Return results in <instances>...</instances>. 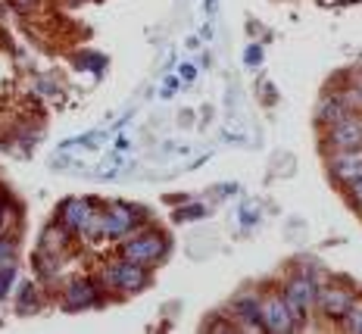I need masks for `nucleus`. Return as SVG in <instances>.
<instances>
[{
	"instance_id": "f257e3e1",
	"label": "nucleus",
	"mask_w": 362,
	"mask_h": 334,
	"mask_svg": "<svg viewBox=\"0 0 362 334\" xmlns=\"http://www.w3.org/2000/svg\"><path fill=\"white\" fill-rule=\"evenodd\" d=\"M328 278V275H325ZM325 278H315L309 269H293L284 275V282L278 284V294H281V300L288 303L291 316L297 318L300 331L306 328V322L315 316V291H319V282H325Z\"/></svg>"
},
{
	"instance_id": "f03ea898",
	"label": "nucleus",
	"mask_w": 362,
	"mask_h": 334,
	"mask_svg": "<svg viewBox=\"0 0 362 334\" xmlns=\"http://www.w3.org/2000/svg\"><path fill=\"white\" fill-rule=\"evenodd\" d=\"M172 253V238L169 231H163L160 225H144V229H138L134 234H128L125 241H119V256H125V260H134L141 265H147V269H153V265H160L165 256Z\"/></svg>"
},
{
	"instance_id": "7ed1b4c3",
	"label": "nucleus",
	"mask_w": 362,
	"mask_h": 334,
	"mask_svg": "<svg viewBox=\"0 0 362 334\" xmlns=\"http://www.w3.org/2000/svg\"><path fill=\"white\" fill-rule=\"evenodd\" d=\"M100 284L103 291H112L119 297H132V294H141L150 287V269L134 260H125V256H112L100 265Z\"/></svg>"
},
{
	"instance_id": "20e7f679",
	"label": "nucleus",
	"mask_w": 362,
	"mask_h": 334,
	"mask_svg": "<svg viewBox=\"0 0 362 334\" xmlns=\"http://www.w3.org/2000/svg\"><path fill=\"white\" fill-rule=\"evenodd\" d=\"M356 297L359 291L353 282H346V278H325V282H319V291H315V316L325 318V322H341Z\"/></svg>"
},
{
	"instance_id": "39448f33",
	"label": "nucleus",
	"mask_w": 362,
	"mask_h": 334,
	"mask_svg": "<svg viewBox=\"0 0 362 334\" xmlns=\"http://www.w3.org/2000/svg\"><path fill=\"white\" fill-rule=\"evenodd\" d=\"M100 212H103L107 241H112V244H119V241H125L128 234H134L138 229L150 225V212L144 207H138V203L116 200V203H107V207H100Z\"/></svg>"
},
{
	"instance_id": "423d86ee",
	"label": "nucleus",
	"mask_w": 362,
	"mask_h": 334,
	"mask_svg": "<svg viewBox=\"0 0 362 334\" xmlns=\"http://www.w3.org/2000/svg\"><path fill=\"white\" fill-rule=\"evenodd\" d=\"M57 294H59V309L63 313H85V309H94L103 303V284L97 275L69 278Z\"/></svg>"
},
{
	"instance_id": "0eeeda50",
	"label": "nucleus",
	"mask_w": 362,
	"mask_h": 334,
	"mask_svg": "<svg viewBox=\"0 0 362 334\" xmlns=\"http://www.w3.org/2000/svg\"><path fill=\"white\" fill-rule=\"evenodd\" d=\"M259 322H262V328H266V334H293V331H300L297 318L291 316L288 303L281 300V294H278V291L262 294Z\"/></svg>"
},
{
	"instance_id": "6e6552de",
	"label": "nucleus",
	"mask_w": 362,
	"mask_h": 334,
	"mask_svg": "<svg viewBox=\"0 0 362 334\" xmlns=\"http://www.w3.org/2000/svg\"><path fill=\"white\" fill-rule=\"evenodd\" d=\"M325 147L328 150H362V113H346L337 122H331L325 128Z\"/></svg>"
},
{
	"instance_id": "1a4fd4ad",
	"label": "nucleus",
	"mask_w": 362,
	"mask_h": 334,
	"mask_svg": "<svg viewBox=\"0 0 362 334\" xmlns=\"http://www.w3.org/2000/svg\"><path fill=\"white\" fill-rule=\"evenodd\" d=\"M259 303H262V294L259 291H244L238 294L235 300L228 303V322L235 325V331H256V334H266L259 322Z\"/></svg>"
},
{
	"instance_id": "9d476101",
	"label": "nucleus",
	"mask_w": 362,
	"mask_h": 334,
	"mask_svg": "<svg viewBox=\"0 0 362 334\" xmlns=\"http://www.w3.org/2000/svg\"><path fill=\"white\" fill-rule=\"evenodd\" d=\"M100 209L97 207V200H90V197H69V200H63L57 207V222L66 225L75 238H78V231L88 225V219L94 216V212Z\"/></svg>"
},
{
	"instance_id": "9b49d317",
	"label": "nucleus",
	"mask_w": 362,
	"mask_h": 334,
	"mask_svg": "<svg viewBox=\"0 0 362 334\" xmlns=\"http://www.w3.org/2000/svg\"><path fill=\"white\" fill-rule=\"evenodd\" d=\"M72 244H75V234L54 219V222L44 229L41 241H37V250H44V253H54V256H66L72 250Z\"/></svg>"
},
{
	"instance_id": "f8f14e48",
	"label": "nucleus",
	"mask_w": 362,
	"mask_h": 334,
	"mask_svg": "<svg viewBox=\"0 0 362 334\" xmlns=\"http://www.w3.org/2000/svg\"><path fill=\"white\" fill-rule=\"evenodd\" d=\"M346 113H350V110L344 106L341 97H337L334 91H328V94L319 100V106H315V122H319L322 128H328L331 122H337L341 116H346Z\"/></svg>"
},
{
	"instance_id": "ddd939ff",
	"label": "nucleus",
	"mask_w": 362,
	"mask_h": 334,
	"mask_svg": "<svg viewBox=\"0 0 362 334\" xmlns=\"http://www.w3.org/2000/svg\"><path fill=\"white\" fill-rule=\"evenodd\" d=\"M44 306V291L37 287L35 282H22L19 284V300H16V309L22 316H37Z\"/></svg>"
},
{
	"instance_id": "4468645a",
	"label": "nucleus",
	"mask_w": 362,
	"mask_h": 334,
	"mask_svg": "<svg viewBox=\"0 0 362 334\" xmlns=\"http://www.w3.org/2000/svg\"><path fill=\"white\" fill-rule=\"evenodd\" d=\"M78 238L85 241V244H90V247H97V244H103V241H107V229H103V212L100 209L88 219V225L78 231Z\"/></svg>"
},
{
	"instance_id": "2eb2a0df",
	"label": "nucleus",
	"mask_w": 362,
	"mask_h": 334,
	"mask_svg": "<svg viewBox=\"0 0 362 334\" xmlns=\"http://www.w3.org/2000/svg\"><path fill=\"white\" fill-rule=\"evenodd\" d=\"M337 328L346 331V334H362V294L353 300V306L346 309V316L337 322Z\"/></svg>"
},
{
	"instance_id": "dca6fc26",
	"label": "nucleus",
	"mask_w": 362,
	"mask_h": 334,
	"mask_svg": "<svg viewBox=\"0 0 362 334\" xmlns=\"http://www.w3.org/2000/svg\"><path fill=\"white\" fill-rule=\"evenodd\" d=\"M16 256H19L16 238H13V234H4V231H0V265L16 263Z\"/></svg>"
},
{
	"instance_id": "f3484780",
	"label": "nucleus",
	"mask_w": 362,
	"mask_h": 334,
	"mask_svg": "<svg viewBox=\"0 0 362 334\" xmlns=\"http://www.w3.org/2000/svg\"><path fill=\"white\" fill-rule=\"evenodd\" d=\"M206 216V207L203 203H187V207H181V209H175V222H194V219H203Z\"/></svg>"
},
{
	"instance_id": "a211bd4d",
	"label": "nucleus",
	"mask_w": 362,
	"mask_h": 334,
	"mask_svg": "<svg viewBox=\"0 0 362 334\" xmlns=\"http://www.w3.org/2000/svg\"><path fill=\"white\" fill-rule=\"evenodd\" d=\"M13 282H16V263L0 265V300L6 297V291L13 287Z\"/></svg>"
},
{
	"instance_id": "6ab92c4d",
	"label": "nucleus",
	"mask_w": 362,
	"mask_h": 334,
	"mask_svg": "<svg viewBox=\"0 0 362 334\" xmlns=\"http://www.w3.org/2000/svg\"><path fill=\"white\" fill-rule=\"evenodd\" d=\"M344 191H346V200H350V207L362 212V178H356V181H350V185H346V188H344Z\"/></svg>"
},
{
	"instance_id": "aec40b11",
	"label": "nucleus",
	"mask_w": 362,
	"mask_h": 334,
	"mask_svg": "<svg viewBox=\"0 0 362 334\" xmlns=\"http://www.w3.org/2000/svg\"><path fill=\"white\" fill-rule=\"evenodd\" d=\"M16 212V207L10 203V197H6L4 191H0V231H4V225H6V219Z\"/></svg>"
},
{
	"instance_id": "412c9836",
	"label": "nucleus",
	"mask_w": 362,
	"mask_h": 334,
	"mask_svg": "<svg viewBox=\"0 0 362 334\" xmlns=\"http://www.w3.org/2000/svg\"><path fill=\"white\" fill-rule=\"evenodd\" d=\"M244 63H247V66H259V63H262V47H259V44L247 47V53H244Z\"/></svg>"
},
{
	"instance_id": "4be33fe9",
	"label": "nucleus",
	"mask_w": 362,
	"mask_h": 334,
	"mask_svg": "<svg viewBox=\"0 0 362 334\" xmlns=\"http://www.w3.org/2000/svg\"><path fill=\"white\" fill-rule=\"evenodd\" d=\"M178 88H181V81L175 79V75H169V79H165V88H163V97H172V94H178Z\"/></svg>"
},
{
	"instance_id": "5701e85b",
	"label": "nucleus",
	"mask_w": 362,
	"mask_h": 334,
	"mask_svg": "<svg viewBox=\"0 0 362 334\" xmlns=\"http://www.w3.org/2000/svg\"><path fill=\"white\" fill-rule=\"evenodd\" d=\"M37 4H41V0H13V6H16L19 13H32V10H37Z\"/></svg>"
},
{
	"instance_id": "b1692460",
	"label": "nucleus",
	"mask_w": 362,
	"mask_h": 334,
	"mask_svg": "<svg viewBox=\"0 0 362 334\" xmlns=\"http://www.w3.org/2000/svg\"><path fill=\"white\" fill-rule=\"evenodd\" d=\"M194 75H197V69H194V63H181V79H185V81H191Z\"/></svg>"
},
{
	"instance_id": "393cba45",
	"label": "nucleus",
	"mask_w": 362,
	"mask_h": 334,
	"mask_svg": "<svg viewBox=\"0 0 362 334\" xmlns=\"http://www.w3.org/2000/svg\"><path fill=\"white\" fill-rule=\"evenodd\" d=\"M69 4H85V0H69Z\"/></svg>"
}]
</instances>
